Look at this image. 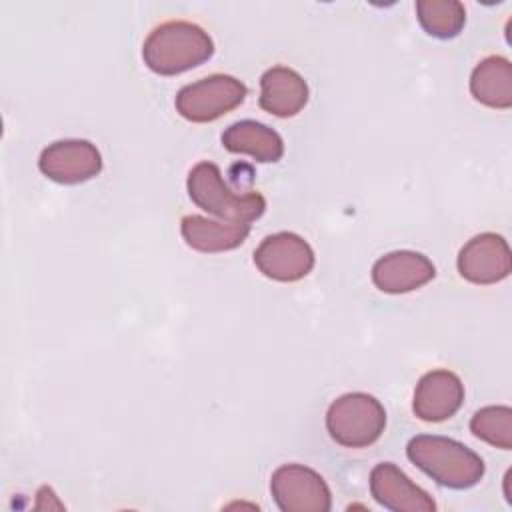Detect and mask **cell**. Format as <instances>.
<instances>
[{
    "label": "cell",
    "mask_w": 512,
    "mask_h": 512,
    "mask_svg": "<svg viewBox=\"0 0 512 512\" xmlns=\"http://www.w3.org/2000/svg\"><path fill=\"white\" fill-rule=\"evenodd\" d=\"M456 264L464 280L488 286L510 276L512 254L504 236L496 232H482L460 248Z\"/></svg>",
    "instance_id": "9"
},
{
    "label": "cell",
    "mask_w": 512,
    "mask_h": 512,
    "mask_svg": "<svg viewBox=\"0 0 512 512\" xmlns=\"http://www.w3.org/2000/svg\"><path fill=\"white\" fill-rule=\"evenodd\" d=\"M416 16L420 26L440 40L458 36L466 24V8L458 0H418Z\"/></svg>",
    "instance_id": "17"
},
{
    "label": "cell",
    "mask_w": 512,
    "mask_h": 512,
    "mask_svg": "<svg viewBox=\"0 0 512 512\" xmlns=\"http://www.w3.org/2000/svg\"><path fill=\"white\" fill-rule=\"evenodd\" d=\"M408 460L436 484L466 490L484 476V460L468 446L436 434H418L406 446Z\"/></svg>",
    "instance_id": "2"
},
{
    "label": "cell",
    "mask_w": 512,
    "mask_h": 512,
    "mask_svg": "<svg viewBox=\"0 0 512 512\" xmlns=\"http://www.w3.org/2000/svg\"><path fill=\"white\" fill-rule=\"evenodd\" d=\"M248 88L230 74H210L182 86L176 94V112L188 122H214L244 102Z\"/></svg>",
    "instance_id": "5"
},
{
    "label": "cell",
    "mask_w": 512,
    "mask_h": 512,
    "mask_svg": "<svg viewBox=\"0 0 512 512\" xmlns=\"http://www.w3.org/2000/svg\"><path fill=\"white\" fill-rule=\"evenodd\" d=\"M464 402L462 380L444 368L426 372L414 390L412 410L424 422H444L452 418Z\"/></svg>",
    "instance_id": "12"
},
{
    "label": "cell",
    "mask_w": 512,
    "mask_h": 512,
    "mask_svg": "<svg viewBox=\"0 0 512 512\" xmlns=\"http://www.w3.org/2000/svg\"><path fill=\"white\" fill-rule=\"evenodd\" d=\"M312 246L294 232H276L266 236L254 250L256 268L270 280L296 282L314 268Z\"/></svg>",
    "instance_id": "7"
},
{
    "label": "cell",
    "mask_w": 512,
    "mask_h": 512,
    "mask_svg": "<svg viewBox=\"0 0 512 512\" xmlns=\"http://www.w3.org/2000/svg\"><path fill=\"white\" fill-rule=\"evenodd\" d=\"M470 94L476 102L508 110L512 106V64L506 56H486L480 60L470 76Z\"/></svg>",
    "instance_id": "16"
},
{
    "label": "cell",
    "mask_w": 512,
    "mask_h": 512,
    "mask_svg": "<svg viewBox=\"0 0 512 512\" xmlns=\"http://www.w3.org/2000/svg\"><path fill=\"white\" fill-rule=\"evenodd\" d=\"M386 428V410L372 394L348 392L338 396L326 412L330 438L346 448L374 444Z\"/></svg>",
    "instance_id": "4"
},
{
    "label": "cell",
    "mask_w": 512,
    "mask_h": 512,
    "mask_svg": "<svg viewBox=\"0 0 512 512\" xmlns=\"http://www.w3.org/2000/svg\"><path fill=\"white\" fill-rule=\"evenodd\" d=\"M370 494L392 512H434L432 496L416 486L396 464L380 462L370 472Z\"/></svg>",
    "instance_id": "11"
},
{
    "label": "cell",
    "mask_w": 512,
    "mask_h": 512,
    "mask_svg": "<svg viewBox=\"0 0 512 512\" xmlns=\"http://www.w3.org/2000/svg\"><path fill=\"white\" fill-rule=\"evenodd\" d=\"M210 34L188 20H166L150 30L142 44L144 64L160 76H176L210 60Z\"/></svg>",
    "instance_id": "1"
},
{
    "label": "cell",
    "mask_w": 512,
    "mask_h": 512,
    "mask_svg": "<svg viewBox=\"0 0 512 512\" xmlns=\"http://www.w3.org/2000/svg\"><path fill=\"white\" fill-rule=\"evenodd\" d=\"M180 234L192 250L214 254L242 246L250 234V224H234L210 220L200 214H188L180 220Z\"/></svg>",
    "instance_id": "14"
},
{
    "label": "cell",
    "mask_w": 512,
    "mask_h": 512,
    "mask_svg": "<svg viewBox=\"0 0 512 512\" xmlns=\"http://www.w3.org/2000/svg\"><path fill=\"white\" fill-rule=\"evenodd\" d=\"M40 172L58 184H80L102 172V154L88 140H58L38 158Z\"/></svg>",
    "instance_id": "8"
},
{
    "label": "cell",
    "mask_w": 512,
    "mask_h": 512,
    "mask_svg": "<svg viewBox=\"0 0 512 512\" xmlns=\"http://www.w3.org/2000/svg\"><path fill=\"white\" fill-rule=\"evenodd\" d=\"M470 432L502 450L512 448V408L484 406L470 420Z\"/></svg>",
    "instance_id": "18"
},
{
    "label": "cell",
    "mask_w": 512,
    "mask_h": 512,
    "mask_svg": "<svg viewBox=\"0 0 512 512\" xmlns=\"http://www.w3.org/2000/svg\"><path fill=\"white\" fill-rule=\"evenodd\" d=\"M270 492L282 512H328L332 494L326 480L302 464H282L272 472Z\"/></svg>",
    "instance_id": "6"
},
{
    "label": "cell",
    "mask_w": 512,
    "mask_h": 512,
    "mask_svg": "<svg viewBox=\"0 0 512 512\" xmlns=\"http://www.w3.org/2000/svg\"><path fill=\"white\" fill-rule=\"evenodd\" d=\"M306 80L288 66H272L260 78L258 104L264 112L278 118L296 116L308 102Z\"/></svg>",
    "instance_id": "13"
},
{
    "label": "cell",
    "mask_w": 512,
    "mask_h": 512,
    "mask_svg": "<svg viewBox=\"0 0 512 512\" xmlns=\"http://www.w3.org/2000/svg\"><path fill=\"white\" fill-rule=\"evenodd\" d=\"M222 146L232 154H248L256 162H278L284 156L282 136L270 126L256 120H240L230 124L222 136Z\"/></svg>",
    "instance_id": "15"
},
{
    "label": "cell",
    "mask_w": 512,
    "mask_h": 512,
    "mask_svg": "<svg viewBox=\"0 0 512 512\" xmlns=\"http://www.w3.org/2000/svg\"><path fill=\"white\" fill-rule=\"evenodd\" d=\"M190 200L224 222L248 224L266 212V198L260 192L232 190L214 162H198L186 180Z\"/></svg>",
    "instance_id": "3"
},
{
    "label": "cell",
    "mask_w": 512,
    "mask_h": 512,
    "mask_svg": "<svg viewBox=\"0 0 512 512\" xmlns=\"http://www.w3.org/2000/svg\"><path fill=\"white\" fill-rule=\"evenodd\" d=\"M436 276L432 260L414 250H394L372 266V282L380 292L406 294L428 284Z\"/></svg>",
    "instance_id": "10"
}]
</instances>
